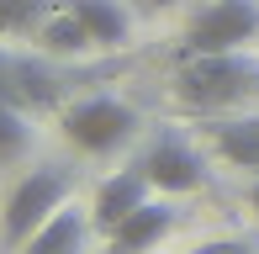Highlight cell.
<instances>
[{
	"mask_svg": "<svg viewBox=\"0 0 259 254\" xmlns=\"http://www.w3.org/2000/svg\"><path fill=\"white\" fill-rule=\"evenodd\" d=\"M185 254H259V249L249 244V238H206V244H196Z\"/></svg>",
	"mask_w": 259,
	"mask_h": 254,
	"instance_id": "15",
	"label": "cell"
},
{
	"mask_svg": "<svg viewBox=\"0 0 259 254\" xmlns=\"http://www.w3.org/2000/svg\"><path fill=\"white\" fill-rule=\"evenodd\" d=\"M64 6L85 21V32H90L96 48H116V43L133 37V16L122 11V0H64Z\"/></svg>",
	"mask_w": 259,
	"mask_h": 254,
	"instance_id": "10",
	"label": "cell"
},
{
	"mask_svg": "<svg viewBox=\"0 0 259 254\" xmlns=\"http://www.w3.org/2000/svg\"><path fill=\"white\" fill-rule=\"evenodd\" d=\"M90 228H96V223H90V212H79V206L69 201L64 212H53L48 223L21 244V254H79V249H85V238H90Z\"/></svg>",
	"mask_w": 259,
	"mask_h": 254,
	"instance_id": "9",
	"label": "cell"
},
{
	"mask_svg": "<svg viewBox=\"0 0 259 254\" xmlns=\"http://www.w3.org/2000/svg\"><path fill=\"white\" fill-rule=\"evenodd\" d=\"M69 196H74V180H69L64 170H53V164L27 170V175L11 186L6 206H0V249H6V254H21V244H27L53 212L69 206Z\"/></svg>",
	"mask_w": 259,
	"mask_h": 254,
	"instance_id": "2",
	"label": "cell"
},
{
	"mask_svg": "<svg viewBox=\"0 0 259 254\" xmlns=\"http://www.w3.org/2000/svg\"><path fill=\"white\" fill-rule=\"evenodd\" d=\"M211 148H217V159H228L233 170H249L259 175V117L254 111H243V117H217L206 127Z\"/></svg>",
	"mask_w": 259,
	"mask_h": 254,
	"instance_id": "8",
	"label": "cell"
},
{
	"mask_svg": "<svg viewBox=\"0 0 259 254\" xmlns=\"http://www.w3.org/2000/svg\"><path fill=\"white\" fill-rule=\"evenodd\" d=\"M37 43H42L48 53H85V48H96V43H90V32H85V21H79L69 6H58L53 16L37 27Z\"/></svg>",
	"mask_w": 259,
	"mask_h": 254,
	"instance_id": "11",
	"label": "cell"
},
{
	"mask_svg": "<svg viewBox=\"0 0 259 254\" xmlns=\"http://www.w3.org/2000/svg\"><path fill=\"white\" fill-rule=\"evenodd\" d=\"M259 37V6L254 0H211L191 16L180 32V59H201V53H233L249 48Z\"/></svg>",
	"mask_w": 259,
	"mask_h": 254,
	"instance_id": "4",
	"label": "cell"
},
{
	"mask_svg": "<svg viewBox=\"0 0 259 254\" xmlns=\"http://www.w3.org/2000/svg\"><path fill=\"white\" fill-rule=\"evenodd\" d=\"M154 196V186H148V175L138 164H127V170H116V175H106L101 180V191H96V201H90V223L101 228V233H111L116 223H127V217L138 212V206Z\"/></svg>",
	"mask_w": 259,
	"mask_h": 254,
	"instance_id": "7",
	"label": "cell"
},
{
	"mask_svg": "<svg viewBox=\"0 0 259 254\" xmlns=\"http://www.w3.org/2000/svg\"><path fill=\"white\" fill-rule=\"evenodd\" d=\"M175 223H180L175 206L159 201V196H148L127 223H116L111 233H106V254H148V249H159L164 238L175 233Z\"/></svg>",
	"mask_w": 259,
	"mask_h": 254,
	"instance_id": "6",
	"label": "cell"
},
{
	"mask_svg": "<svg viewBox=\"0 0 259 254\" xmlns=\"http://www.w3.org/2000/svg\"><path fill=\"white\" fill-rule=\"evenodd\" d=\"M0 101L21 106V53H11V48H0Z\"/></svg>",
	"mask_w": 259,
	"mask_h": 254,
	"instance_id": "14",
	"label": "cell"
},
{
	"mask_svg": "<svg viewBox=\"0 0 259 254\" xmlns=\"http://www.w3.org/2000/svg\"><path fill=\"white\" fill-rule=\"evenodd\" d=\"M175 96L191 111H206V117L238 111V106H249V101H259V59L249 48L180 59V69H175Z\"/></svg>",
	"mask_w": 259,
	"mask_h": 254,
	"instance_id": "1",
	"label": "cell"
},
{
	"mask_svg": "<svg viewBox=\"0 0 259 254\" xmlns=\"http://www.w3.org/2000/svg\"><path fill=\"white\" fill-rule=\"evenodd\" d=\"M254 117H259V111H254Z\"/></svg>",
	"mask_w": 259,
	"mask_h": 254,
	"instance_id": "17",
	"label": "cell"
},
{
	"mask_svg": "<svg viewBox=\"0 0 259 254\" xmlns=\"http://www.w3.org/2000/svg\"><path fill=\"white\" fill-rule=\"evenodd\" d=\"M249 206H254V217H259V180L249 186Z\"/></svg>",
	"mask_w": 259,
	"mask_h": 254,
	"instance_id": "16",
	"label": "cell"
},
{
	"mask_svg": "<svg viewBox=\"0 0 259 254\" xmlns=\"http://www.w3.org/2000/svg\"><path fill=\"white\" fill-rule=\"evenodd\" d=\"M138 170H143L148 186L164 191V196H185V191H196L206 180V164H201V154H196V143L180 138L175 127H164L159 138H148V148L138 154Z\"/></svg>",
	"mask_w": 259,
	"mask_h": 254,
	"instance_id": "5",
	"label": "cell"
},
{
	"mask_svg": "<svg viewBox=\"0 0 259 254\" xmlns=\"http://www.w3.org/2000/svg\"><path fill=\"white\" fill-rule=\"evenodd\" d=\"M58 127H64V138L79 148V154L101 159V154H116L122 143H133L143 122H138V111L127 106V101H116V96H85V101H74V106H64Z\"/></svg>",
	"mask_w": 259,
	"mask_h": 254,
	"instance_id": "3",
	"label": "cell"
},
{
	"mask_svg": "<svg viewBox=\"0 0 259 254\" xmlns=\"http://www.w3.org/2000/svg\"><path fill=\"white\" fill-rule=\"evenodd\" d=\"M53 11V0H0V37H37Z\"/></svg>",
	"mask_w": 259,
	"mask_h": 254,
	"instance_id": "12",
	"label": "cell"
},
{
	"mask_svg": "<svg viewBox=\"0 0 259 254\" xmlns=\"http://www.w3.org/2000/svg\"><path fill=\"white\" fill-rule=\"evenodd\" d=\"M32 148V122L21 106H11V101H0V164H21Z\"/></svg>",
	"mask_w": 259,
	"mask_h": 254,
	"instance_id": "13",
	"label": "cell"
}]
</instances>
